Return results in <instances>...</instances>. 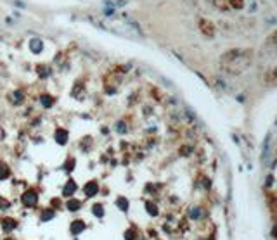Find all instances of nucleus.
<instances>
[{
  "label": "nucleus",
  "mask_w": 277,
  "mask_h": 240,
  "mask_svg": "<svg viewBox=\"0 0 277 240\" xmlns=\"http://www.w3.org/2000/svg\"><path fill=\"white\" fill-rule=\"evenodd\" d=\"M54 218V211L52 209H47V211H43V214H42V221H49V220H52Z\"/></svg>",
  "instance_id": "nucleus-13"
},
{
  "label": "nucleus",
  "mask_w": 277,
  "mask_h": 240,
  "mask_svg": "<svg viewBox=\"0 0 277 240\" xmlns=\"http://www.w3.org/2000/svg\"><path fill=\"white\" fill-rule=\"evenodd\" d=\"M83 190H85V195H87V197H94V195L99 192V185H97L95 181H89V183L85 185Z\"/></svg>",
  "instance_id": "nucleus-2"
},
{
  "label": "nucleus",
  "mask_w": 277,
  "mask_h": 240,
  "mask_svg": "<svg viewBox=\"0 0 277 240\" xmlns=\"http://www.w3.org/2000/svg\"><path fill=\"white\" fill-rule=\"evenodd\" d=\"M146 209H147L149 214H152V216H156V214H158V207H156L152 202H147V204H146Z\"/></svg>",
  "instance_id": "nucleus-11"
},
{
  "label": "nucleus",
  "mask_w": 277,
  "mask_h": 240,
  "mask_svg": "<svg viewBox=\"0 0 277 240\" xmlns=\"http://www.w3.org/2000/svg\"><path fill=\"white\" fill-rule=\"evenodd\" d=\"M85 230V223L83 221H73V225H71V231L76 235V233H81V231Z\"/></svg>",
  "instance_id": "nucleus-6"
},
{
  "label": "nucleus",
  "mask_w": 277,
  "mask_h": 240,
  "mask_svg": "<svg viewBox=\"0 0 277 240\" xmlns=\"http://www.w3.org/2000/svg\"><path fill=\"white\" fill-rule=\"evenodd\" d=\"M92 212H94L97 218H102V214H104V209H102V206H100V204H94V206H92Z\"/></svg>",
  "instance_id": "nucleus-10"
},
{
  "label": "nucleus",
  "mask_w": 277,
  "mask_h": 240,
  "mask_svg": "<svg viewBox=\"0 0 277 240\" xmlns=\"http://www.w3.org/2000/svg\"><path fill=\"white\" fill-rule=\"evenodd\" d=\"M12 97H14V100H16L14 104H21V102H23V99H24V95H23V92H16V93H14Z\"/></svg>",
  "instance_id": "nucleus-15"
},
{
  "label": "nucleus",
  "mask_w": 277,
  "mask_h": 240,
  "mask_svg": "<svg viewBox=\"0 0 277 240\" xmlns=\"http://www.w3.org/2000/svg\"><path fill=\"white\" fill-rule=\"evenodd\" d=\"M75 190H76V183L73 180H69L66 185H64V188H62V193L66 195V197H71L73 193H75Z\"/></svg>",
  "instance_id": "nucleus-3"
},
{
  "label": "nucleus",
  "mask_w": 277,
  "mask_h": 240,
  "mask_svg": "<svg viewBox=\"0 0 277 240\" xmlns=\"http://www.w3.org/2000/svg\"><path fill=\"white\" fill-rule=\"evenodd\" d=\"M42 104L45 105V107H50L52 105V97H49V95H42Z\"/></svg>",
  "instance_id": "nucleus-14"
},
{
  "label": "nucleus",
  "mask_w": 277,
  "mask_h": 240,
  "mask_svg": "<svg viewBox=\"0 0 277 240\" xmlns=\"http://www.w3.org/2000/svg\"><path fill=\"white\" fill-rule=\"evenodd\" d=\"M68 140V131L66 130H57L56 131V142L59 143V145H64Z\"/></svg>",
  "instance_id": "nucleus-4"
},
{
  "label": "nucleus",
  "mask_w": 277,
  "mask_h": 240,
  "mask_svg": "<svg viewBox=\"0 0 277 240\" xmlns=\"http://www.w3.org/2000/svg\"><path fill=\"white\" fill-rule=\"evenodd\" d=\"M66 207H68L69 211H78L80 209V200L78 199H69L68 202H66Z\"/></svg>",
  "instance_id": "nucleus-8"
},
{
  "label": "nucleus",
  "mask_w": 277,
  "mask_h": 240,
  "mask_svg": "<svg viewBox=\"0 0 277 240\" xmlns=\"http://www.w3.org/2000/svg\"><path fill=\"white\" fill-rule=\"evenodd\" d=\"M10 175V169L7 164H4V162H0V180H5V178H9Z\"/></svg>",
  "instance_id": "nucleus-7"
},
{
  "label": "nucleus",
  "mask_w": 277,
  "mask_h": 240,
  "mask_svg": "<svg viewBox=\"0 0 277 240\" xmlns=\"http://www.w3.org/2000/svg\"><path fill=\"white\" fill-rule=\"evenodd\" d=\"M5 207H9V202H7V200H2V199H0V211L5 209Z\"/></svg>",
  "instance_id": "nucleus-19"
},
{
  "label": "nucleus",
  "mask_w": 277,
  "mask_h": 240,
  "mask_svg": "<svg viewBox=\"0 0 277 240\" xmlns=\"http://www.w3.org/2000/svg\"><path fill=\"white\" fill-rule=\"evenodd\" d=\"M270 185H272V178L268 176V178H267V187H270Z\"/></svg>",
  "instance_id": "nucleus-21"
},
{
  "label": "nucleus",
  "mask_w": 277,
  "mask_h": 240,
  "mask_svg": "<svg viewBox=\"0 0 277 240\" xmlns=\"http://www.w3.org/2000/svg\"><path fill=\"white\" fill-rule=\"evenodd\" d=\"M73 166H75V161L69 159L68 162H66V166H64V169H66V171H71V169H73Z\"/></svg>",
  "instance_id": "nucleus-18"
},
{
  "label": "nucleus",
  "mask_w": 277,
  "mask_h": 240,
  "mask_svg": "<svg viewBox=\"0 0 277 240\" xmlns=\"http://www.w3.org/2000/svg\"><path fill=\"white\" fill-rule=\"evenodd\" d=\"M116 128H118V133H125V121H119L118 124H116Z\"/></svg>",
  "instance_id": "nucleus-17"
},
{
  "label": "nucleus",
  "mask_w": 277,
  "mask_h": 240,
  "mask_svg": "<svg viewBox=\"0 0 277 240\" xmlns=\"http://www.w3.org/2000/svg\"><path fill=\"white\" fill-rule=\"evenodd\" d=\"M31 50H33V52H40V50H42V41L33 38V40H31Z\"/></svg>",
  "instance_id": "nucleus-12"
},
{
  "label": "nucleus",
  "mask_w": 277,
  "mask_h": 240,
  "mask_svg": "<svg viewBox=\"0 0 277 240\" xmlns=\"http://www.w3.org/2000/svg\"><path fill=\"white\" fill-rule=\"evenodd\" d=\"M116 206H118L123 212H127V211H128V202H127V199H125V197H119V199L116 200Z\"/></svg>",
  "instance_id": "nucleus-9"
},
{
  "label": "nucleus",
  "mask_w": 277,
  "mask_h": 240,
  "mask_svg": "<svg viewBox=\"0 0 277 240\" xmlns=\"http://www.w3.org/2000/svg\"><path fill=\"white\" fill-rule=\"evenodd\" d=\"M2 226H4L5 231H12L16 228V220H12V218H4V220H2Z\"/></svg>",
  "instance_id": "nucleus-5"
},
{
  "label": "nucleus",
  "mask_w": 277,
  "mask_h": 240,
  "mask_svg": "<svg viewBox=\"0 0 277 240\" xmlns=\"http://www.w3.org/2000/svg\"><path fill=\"white\" fill-rule=\"evenodd\" d=\"M23 206H26V207H33V206H37V202H38V195H37V192L35 190H26L23 193Z\"/></svg>",
  "instance_id": "nucleus-1"
},
{
  "label": "nucleus",
  "mask_w": 277,
  "mask_h": 240,
  "mask_svg": "<svg viewBox=\"0 0 277 240\" xmlns=\"http://www.w3.org/2000/svg\"><path fill=\"white\" fill-rule=\"evenodd\" d=\"M191 218L198 220V218H199V209H192V212H191Z\"/></svg>",
  "instance_id": "nucleus-20"
},
{
  "label": "nucleus",
  "mask_w": 277,
  "mask_h": 240,
  "mask_svg": "<svg viewBox=\"0 0 277 240\" xmlns=\"http://www.w3.org/2000/svg\"><path fill=\"white\" fill-rule=\"evenodd\" d=\"M125 240H135V231L128 230L127 233H125Z\"/></svg>",
  "instance_id": "nucleus-16"
}]
</instances>
